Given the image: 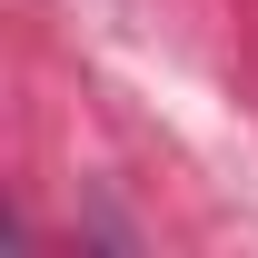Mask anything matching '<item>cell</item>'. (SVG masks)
I'll return each mask as SVG.
<instances>
[]
</instances>
